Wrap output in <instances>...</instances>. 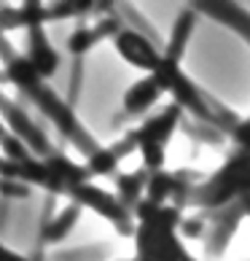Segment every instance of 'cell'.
<instances>
[{
    "label": "cell",
    "instance_id": "1",
    "mask_svg": "<svg viewBox=\"0 0 250 261\" xmlns=\"http://www.w3.org/2000/svg\"><path fill=\"white\" fill-rule=\"evenodd\" d=\"M0 57H3V79L8 84H14L19 94L24 100H30L54 124L62 140H67L70 146L78 148L84 153V159H92L94 153H100L102 143H97V138L81 124L73 105L46 84V79L33 67V62L24 54H16L11 49L8 35H0Z\"/></svg>",
    "mask_w": 250,
    "mask_h": 261
},
{
    "label": "cell",
    "instance_id": "2",
    "mask_svg": "<svg viewBox=\"0 0 250 261\" xmlns=\"http://www.w3.org/2000/svg\"><path fill=\"white\" fill-rule=\"evenodd\" d=\"M250 194V151L229 148L224 164L202 175L197 170H175V189H172V205L199 207V213L220 210L232 202Z\"/></svg>",
    "mask_w": 250,
    "mask_h": 261
},
{
    "label": "cell",
    "instance_id": "3",
    "mask_svg": "<svg viewBox=\"0 0 250 261\" xmlns=\"http://www.w3.org/2000/svg\"><path fill=\"white\" fill-rule=\"evenodd\" d=\"M183 210L178 205H153L143 199L134 210V258L132 261H188L191 253L180 237Z\"/></svg>",
    "mask_w": 250,
    "mask_h": 261
},
{
    "label": "cell",
    "instance_id": "4",
    "mask_svg": "<svg viewBox=\"0 0 250 261\" xmlns=\"http://www.w3.org/2000/svg\"><path fill=\"white\" fill-rule=\"evenodd\" d=\"M186 119V111L180 105L170 102L161 111L151 113L148 119H143L140 127H134V138H137V151L143 159V167L148 172L164 170L167 164V143L170 138L180 129V124Z\"/></svg>",
    "mask_w": 250,
    "mask_h": 261
},
{
    "label": "cell",
    "instance_id": "5",
    "mask_svg": "<svg viewBox=\"0 0 250 261\" xmlns=\"http://www.w3.org/2000/svg\"><path fill=\"white\" fill-rule=\"evenodd\" d=\"M67 202H75V205H81V207L94 210V213H97V216H102L105 221H110L113 229H116L121 237H134V231H137L134 213L124 207L121 199H119L116 194H110V191L94 186L92 180L84 183V186L75 191V194L67 199Z\"/></svg>",
    "mask_w": 250,
    "mask_h": 261
},
{
    "label": "cell",
    "instance_id": "6",
    "mask_svg": "<svg viewBox=\"0 0 250 261\" xmlns=\"http://www.w3.org/2000/svg\"><path fill=\"white\" fill-rule=\"evenodd\" d=\"M207 218V237L202 240V245H205V256L207 258H218L224 250L229 248L232 243V237L237 234L239 224H242L245 218H250V194L232 202V205L220 207V210H210L205 213Z\"/></svg>",
    "mask_w": 250,
    "mask_h": 261
},
{
    "label": "cell",
    "instance_id": "7",
    "mask_svg": "<svg viewBox=\"0 0 250 261\" xmlns=\"http://www.w3.org/2000/svg\"><path fill=\"white\" fill-rule=\"evenodd\" d=\"M43 162H46V183H43L46 194L70 199L84 183L92 180L86 164H78L75 159H70L62 148H57L54 153H49Z\"/></svg>",
    "mask_w": 250,
    "mask_h": 261
},
{
    "label": "cell",
    "instance_id": "8",
    "mask_svg": "<svg viewBox=\"0 0 250 261\" xmlns=\"http://www.w3.org/2000/svg\"><path fill=\"white\" fill-rule=\"evenodd\" d=\"M0 111H3L6 129H11L16 138L35 153L38 159H46L49 153L57 151V146L49 140L46 129H43L38 121H33L30 113H27L19 102H14L11 97H0Z\"/></svg>",
    "mask_w": 250,
    "mask_h": 261
},
{
    "label": "cell",
    "instance_id": "9",
    "mask_svg": "<svg viewBox=\"0 0 250 261\" xmlns=\"http://www.w3.org/2000/svg\"><path fill=\"white\" fill-rule=\"evenodd\" d=\"M113 46H116V51L124 62L143 70L146 75H153L161 67V62H164V49H159L151 38L134 33L129 27H124V30L113 38Z\"/></svg>",
    "mask_w": 250,
    "mask_h": 261
},
{
    "label": "cell",
    "instance_id": "10",
    "mask_svg": "<svg viewBox=\"0 0 250 261\" xmlns=\"http://www.w3.org/2000/svg\"><path fill=\"white\" fill-rule=\"evenodd\" d=\"M124 30V22H121V16L116 14V8H113V14H105L100 19H94L92 24H86V19L84 22L75 24V30L67 35V54L75 57V60H81V57L86 51H92L94 46H97L100 41H113L119 33Z\"/></svg>",
    "mask_w": 250,
    "mask_h": 261
},
{
    "label": "cell",
    "instance_id": "11",
    "mask_svg": "<svg viewBox=\"0 0 250 261\" xmlns=\"http://www.w3.org/2000/svg\"><path fill=\"white\" fill-rule=\"evenodd\" d=\"M161 94H167V92H164V86H161V81L156 75H143L140 81H134L129 89L124 92L121 111L116 113V119H113V127H121V124H127L132 119H143V116L161 100Z\"/></svg>",
    "mask_w": 250,
    "mask_h": 261
},
{
    "label": "cell",
    "instance_id": "12",
    "mask_svg": "<svg viewBox=\"0 0 250 261\" xmlns=\"http://www.w3.org/2000/svg\"><path fill=\"white\" fill-rule=\"evenodd\" d=\"M24 57L33 62V67L43 75V79H51V75L60 70V51H57L54 43L49 41L46 27H30V30H27Z\"/></svg>",
    "mask_w": 250,
    "mask_h": 261
},
{
    "label": "cell",
    "instance_id": "13",
    "mask_svg": "<svg viewBox=\"0 0 250 261\" xmlns=\"http://www.w3.org/2000/svg\"><path fill=\"white\" fill-rule=\"evenodd\" d=\"M194 8L199 14L215 19L218 24L234 30L237 35H242L250 43V11L245 6H237V3H197Z\"/></svg>",
    "mask_w": 250,
    "mask_h": 261
},
{
    "label": "cell",
    "instance_id": "14",
    "mask_svg": "<svg viewBox=\"0 0 250 261\" xmlns=\"http://www.w3.org/2000/svg\"><path fill=\"white\" fill-rule=\"evenodd\" d=\"M148 178L151 172L146 167L132 170V172H119L113 183H116V197L121 199V205L127 210H137V205L146 199V189H148Z\"/></svg>",
    "mask_w": 250,
    "mask_h": 261
},
{
    "label": "cell",
    "instance_id": "15",
    "mask_svg": "<svg viewBox=\"0 0 250 261\" xmlns=\"http://www.w3.org/2000/svg\"><path fill=\"white\" fill-rule=\"evenodd\" d=\"M197 16H199V11L191 6V8H186V11L175 19V24H172V30H170V38H167V43H164V57H167V60L183 62V51H186V46H188V38L194 35Z\"/></svg>",
    "mask_w": 250,
    "mask_h": 261
},
{
    "label": "cell",
    "instance_id": "16",
    "mask_svg": "<svg viewBox=\"0 0 250 261\" xmlns=\"http://www.w3.org/2000/svg\"><path fill=\"white\" fill-rule=\"evenodd\" d=\"M113 245L110 243H92V245H78V248H62L51 250L46 261H108Z\"/></svg>",
    "mask_w": 250,
    "mask_h": 261
},
{
    "label": "cell",
    "instance_id": "17",
    "mask_svg": "<svg viewBox=\"0 0 250 261\" xmlns=\"http://www.w3.org/2000/svg\"><path fill=\"white\" fill-rule=\"evenodd\" d=\"M180 132L186 135L188 140L199 143V146H224V143L229 140L224 132H220L218 127H213V124H205V121H197V119H183V124H180Z\"/></svg>",
    "mask_w": 250,
    "mask_h": 261
},
{
    "label": "cell",
    "instance_id": "18",
    "mask_svg": "<svg viewBox=\"0 0 250 261\" xmlns=\"http://www.w3.org/2000/svg\"><path fill=\"white\" fill-rule=\"evenodd\" d=\"M172 189H175V172L156 170L151 172L148 178V189H146V199L153 202V205H170L172 202Z\"/></svg>",
    "mask_w": 250,
    "mask_h": 261
},
{
    "label": "cell",
    "instance_id": "19",
    "mask_svg": "<svg viewBox=\"0 0 250 261\" xmlns=\"http://www.w3.org/2000/svg\"><path fill=\"white\" fill-rule=\"evenodd\" d=\"M116 14L121 16L124 27H129V30H134V33H140V35L151 38V41L159 46V33H156V27H153V24H151L148 19L143 16L134 6H129V3H116Z\"/></svg>",
    "mask_w": 250,
    "mask_h": 261
},
{
    "label": "cell",
    "instance_id": "20",
    "mask_svg": "<svg viewBox=\"0 0 250 261\" xmlns=\"http://www.w3.org/2000/svg\"><path fill=\"white\" fill-rule=\"evenodd\" d=\"M207 229H210V224H207L205 213H194V216L183 218V224H180V237L183 240H205Z\"/></svg>",
    "mask_w": 250,
    "mask_h": 261
},
{
    "label": "cell",
    "instance_id": "21",
    "mask_svg": "<svg viewBox=\"0 0 250 261\" xmlns=\"http://www.w3.org/2000/svg\"><path fill=\"white\" fill-rule=\"evenodd\" d=\"M33 186H27V183H19V180H8L3 178V183H0V194H3V199H27L30 197Z\"/></svg>",
    "mask_w": 250,
    "mask_h": 261
},
{
    "label": "cell",
    "instance_id": "22",
    "mask_svg": "<svg viewBox=\"0 0 250 261\" xmlns=\"http://www.w3.org/2000/svg\"><path fill=\"white\" fill-rule=\"evenodd\" d=\"M81 75H84V62H81V60H75L73 70H70V94H67V102H70V105H75V97H78Z\"/></svg>",
    "mask_w": 250,
    "mask_h": 261
},
{
    "label": "cell",
    "instance_id": "23",
    "mask_svg": "<svg viewBox=\"0 0 250 261\" xmlns=\"http://www.w3.org/2000/svg\"><path fill=\"white\" fill-rule=\"evenodd\" d=\"M3 261H33V258H27V256H19V253H14V250H3Z\"/></svg>",
    "mask_w": 250,
    "mask_h": 261
},
{
    "label": "cell",
    "instance_id": "24",
    "mask_svg": "<svg viewBox=\"0 0 250 261\" xmlns=\"http://www.w3.org/2000/svg\"><path fill=\"white\" fill-rule=\"evenodd\" d=\"M119 261H132V258H119Z\"/></svg>",
    "mask_w": 250,
    "mask_h": 261
},
{
    "label": "cell",
    "instance_id": "25",
    "mask_svg": "<svg viewBox=\"0 0 250 261\" xmlns=\"http://www.w3.org/2000/svg\"><path fill=\"white\" fill-rule=\"evenodd\" d=\"M247 261H250V258H247Z\"/></svg>",
    "mask_w": 250,
    "mask_h": 261
}]
</instances>
